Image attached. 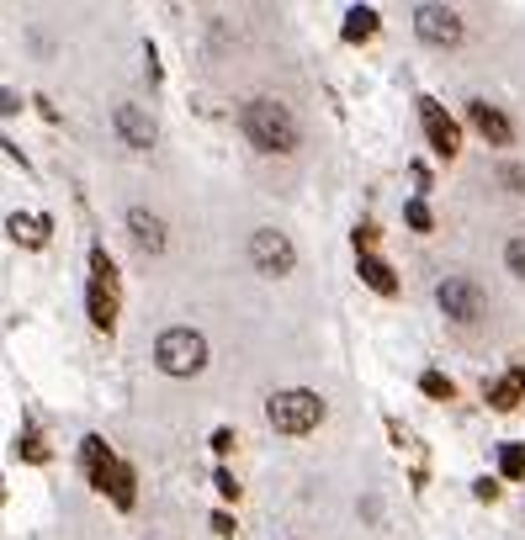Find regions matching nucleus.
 Listing matches in <instances>:
<instances>
[{
	"mask_svg": "<svg viewBox=\"0 0 525 540\" xmlns=\"http://www.w3.org/2000/svg\"><path fill=\"white\" fill-rule=\"evenodd\" d=\"M239 127H245V138L255 144L260 154H292L298 149V117H292V106L277 101V95H255L239 106Z\"/></svg>",
	"mask_w": 525,
	"mask_h": 540,
	"instance_id": "obj_1",
	"label": "nucleus"
},
{
	"mask_svg": "<svg viewBox=\"0 0 525 540\" xmlns=\"http://www.w3.org/2000/svg\"><path fill=\"white\" fill-rule=\"evenodd\" d=\"M80 466H86L91 487H101V493H106L123 514L138 504V477H133V466H127L123 455L101 440V435H86V445H80Z\"/></svg>",
	"mask_w": 525,
	"mask_h": 540,
	"instance_id": "obj_2",
	"label": "nucleus"
},
{
	"mask_svg": "<svg viewBox=\"0 0 525 540\" xmlns=\"http://www.w3.org/2000/svg\"><path fill=\"white\" fill-rule=\"evenodd\" d=\"M117 313H123V275L112 265V255L96 244L91 249V275H86V318L101 334L117 329Z\"/></svg>",
	"mask_w": 525,
	"mask_h": 540,
	"instance_id": "obj_3",
	"label": "nucleus"
},
{
	"mask_svg": "<svg viewBox=\"0 0 525 540\" xmlns=\"http://www.w3.org/2000/svg\"><path fill=\"white\" fill-rule=\"evenodd\" d=\"M207 360H213V350H207V339H202L197 329L170 324V329L155 334V365L165 371V376H202Z\"/></svg>",
	"mask_w": 525,
	"mask_h": 540,
	"instance_id": "obj_4",
	"label": "nucleus"
},
{
	"mask_svg": "<svg viewBox=\"0 0 525 540\" xmlns=\"http://www.w3.org/2000/svg\"><path fill=\"white\" fill-rule=\"evenodd\" d=\"M266 419L277 435H313L324 424V397L308 387H281L266 397Z\"/></svg>",
	"mask_w": 525,
	"mask_h": 540,
	"instance_id": "obj_5",
	"label": "nucleus"
},
{
	"mask_svg": "<svg viewBox=\"0 0 525 540\" xmlns=\"http://www.w3.org/2000/svg\"><path fill=\"white\" fill-rule=\"evenodd\" d=\"M435 307H440L451 324L472 329V324H483V313H489V292H483L472 275H446V281L435 286Z\"/></svg>",
	"mask_w": 525,
	"mask_h": 540,
	"instance_id": "obj_6",
	"label": "nucleus"
},
{
	"mask_svg": "<svg viewBox=\"0 0 525 540\" xmlns=\"http://www.w3.org/2000/svg\"><path fill=\"white\" fill-rule=\"evenodd\" d=\"M249 260H255L260 275L281 281V275H292V270H298V244L287 239L281 228H255V234H249Z\"/></svg>",
	"mask_w": 525,
	"mask_h": 540,
	"instance_id": "obj_7",
	"label": "nucleus"
},
{
	"mask_svg": "<svg viewBox=\"0 0 525 540\" xmlns=\"http://www.w3.org/2000/svg\"><path fill=\"white\" fill-rule=\"evenodd\" d=\"M414 32H419V43H430V48H457L467 37V22L451 5H414Z\"/></svg>",
	"mask_w": 525,
	"mask_h": 540,
	"instance_id": "obj_8",
	"label": "nucleus"
},
{
	"mask_svg": "<svg viewBox=\"0 0 525 540\" xmlns=\"http://www.w3.org/2000/svg\"><path fill=\"white\" fill-rule=\"evenodd\" d=\"M112 133L123 138L127 149H138V154H149L159 144V122L149 117V106H133V101L112 106Z\"/></svg>",
	"mask_w": 525,
	"mask_h": 540,
	"instance_id": "obj_9",
	"label": "nucleus"
},
{
	"mask_svg": "<svg viewBox=\"0 0 525 540\" xmlns=\"http://www.w3.org/2000/svg\"><path fill=\"white\" fill-rule=\"evenodd\" d=\"M123 223H127V234H133V244H138L149 260H159V255L170 249V223H165L155 207H127Z\"/></svg>",
	"mask_w": 525,
	"mask_h": 540,
	"instance_id": "obj_10",
	"label": "nucleus"
},
{
	"mask_svg": "<svg viewBox=\"0 0 525 540\" xmlns=\"http://www.w3.org/2000/svg\"><path fill=\"white\" fill-rule=\"evenodd\" d=\"M419 122H425L430 149L440 154V159H457V149H462V133H457V122L440 112V101H435V95H419Z\"/></svg>",
	"mask_w": 525,
	"mask_h": 540,
	"instance_id": "obj_11",
	"label": "nucleus"
},
{
	"mask_svg": "<svg viewBox=\"0 0 525 540\" xmlns=\"http://www.w3.org/2000/svg\"><path fill=\"white\" fill-rule=\"evenodd\" d=\"M467 122H472L494 149H510V144H515V122L504 117L494 101H467Z\"/></svg>",
	"mask_w": 525,
	"mask_h": 540,
	"instance_id": "obj_12",
	"label": "nucleus"
},
{
	"mask_svg": "<svg viewBox=\"0 0 525 540\" xmlns=\"http://www.w3.org/2000/svg\"><path fill=\"white\" fill-rule=\"evenodd\" d=\"M520 397H525V365H510L499 382H489V403L494 408H520Z\"/></svg>",
	"mask_w": 525,
	"mask_h": 540,
	"instance_id": "obj_13",
	"label": "nucleus"
},
{
	"mask_svg": "<svg viewBox=\"0 0 525 540\" xmlns=\"http://www.w3.org/2000/svg\"><path fill=\"white\" fill-rule=\"evenodd\" d=\"M5 228L16 234V244H22V249H43V244H48V217H32V212H11V217H5Z\"/></svg>",
	"mask_w": 525,
	"mask_h": 540,
	"instance_id": "obj_14",
	"label": "nucleus"
},
{
	"mask_svg": "<svg viewBox=\"0 0 525 540\" xmlns=\"http://www.w3.org/2000/svg\"><path fill=\"white\" fill-rule=\"evenodd\" d=\"M356 270H361V281H367L371 292H382V297H393V292H399V275H393V265H388L382 255H361Z\"/></svg>",
	"mask_w": 525,
	"mask_h": 540,
	"instance_id": "obj_15",
	"label": "nucleus"
},
{
	"mask_svg": "<svg viewBox=\"0 0 525 540\" xmlns=\"http://www.w3.org/2000/svg\"><path fill=\"white\" fill-rule=\"evenodd\" d=\"M377 27H382V22H377L371 5H350V11H345V43H367Z\"/></svg>",
	"mask_w": 525,
	"mask_h": 540,
	"instance_id": "obj_16",
	"label": "nucleus"
},
{
	"mask_svg": "<svg viewBox=\"0 0 525 540\" xmlns=\"http://www.w3.org/2000/svg\"><path fill=\"white\" fill-rule=\"evenodd\" d=\"M499 472H504L510 482L525 477V445L520 440H504V445H499Z\"/></svg>",
	"mask_w": 525,
	"mask_h": 540,
	"instance_id": "obj_17",
	"label": "nucleus"
},
{
	"mask_svg": "<svg viewBox=\"0 0 525 540\" xmlns=\"http://www.w3.org/2000/svg\"><path fill=\"white\" fill-rule=\"evenodd\" d=\"M403 223H409L414 234H430V228H435L430 202H425V196H414V202H403Z\"/></svg>",
	"mask_w": 525,
	"mask_h": 540,
	"instance_id": "obj_18",
	"label": "nucleus"
},
{
	"mask_svg": "<svg viewBox=\"0 0 525 540\" xmlns=\"http://www.w3.org/2000/svg\"><path fill=\"white\" fill-rule=\"evenodd\" d=\"M504 265H510V275L525 281V234H515V239L504 244Z\"/></svg>",
	"mask_w": 525,
	"mask_h": 540,
	"instance_id": "obj_19",
	"label": "nucleus"
},
{
	"mask_svg": "<svg viewBox=\"0 0 525 540\" xmlns=\"http://www.w3.org/2000/svg\"><path fill=\"white\" fill-rule=\"evenodd\" d=\"M499 185L510 196H525V165H499Z\"/></svg>",
	"mask_w": 525,
	"mask_h": 540,
	"instance_id": "obj_20",
	"label": "nucleus"
},
{
	"mask_svg": "<svg viewBox=\"0 0 525 540\" xmlns=\"http://www.w3.org/2000/svg\"><path fill=\"white\" fill-rule=\"evenodd\" d=\"M419 387L430 392V397H446V403H451V392H457L446 376H440V371H425V376H419Z\"/></svg>",
	"mask_w": 525,
	"mask_h": 540,
	"instance_id": "obj_21",
	"label": "nucleus"
},
{
	"mask_svg": "<svg viewBox=\"0 0 525 540\" xmlns=\"http://www.w3.org/2000/svg\"><path fill=\"white\" fill-rule=\"evenodd\" d=\"M213 487L223 493V498H239V482H234V472H223V466L213 472Z\"/></svg>",
	"mask_w": 525,
	"mask_h": 540,
	"instance_id": "obj_22",
	"label": "nucleus"
},
{
	"mask_svg": "<svg viewBox=\"0 0 525 540\" xmlns=\"http://www.w3.org/2000/svg\"><path fill=\"white\" fill-rule=\"evenodd\" d=\"M22 455H27V461H48V445H43V440H37V435L27 429V440H22Z\"/></svg>",
	"mask_w": 525,
	"mask_h": 540,
	"instance_id": "obj_23",
	"label": "nucleus"
},
{
	"mask_svg": "<svg viewBox=\"0 0 525 540\" xmlns=\"http://www.w3.org/2000/svg\"><path fill=\"white\" fill-rule=\"evenodd\" d=\"M22 112V95L16 90H0V117H16Z\"/></svg>",
	"mask_w": 525,
	"mask_h": 540,
	"instance_id": "obj_24",
	"label": "nucleus"
},
{
	"mask_svg": "<svg viewBox=\"0 0 525 540\" xmlns=\"http://www.w3.org/2000/svg\"><path fill=\"white\" fill-rule=\"evenodd\" d=\"M371 244H377V228H371V223H361V228H356V249H361V255H371Z\"/></svg>",
	"mask_w": 525,
	"mask_h": 540,
	"instance_id": "obj_25",
	"label": "nucleus"
},
{
	"mask_svg": "<svg viewBox=\"0 0 525 540\" xmlns=\"http://www.w3.org/2000/svg\"><path fill=\"white\" fill-rule=\"evenodd\" d=\"M472 493L489 504V498H499V482H494V477H478V482H472Z\"/></svg>",
	"mask_w": 525,
	"mask_h": 540,
	"instance_id": "obj_26",
	"label": "nucleus"
},
{
	"mask_svg": "<svg viewBox=\"0 0 525 540\" xmlns=\"http://www.w3.org/2000/svg\"><path fill=\"white\" fill-rule=\"evenodd\" d=\"M213 450L217 455H228V450H234V429H213Z\"/></svg>",
	"mask_w": 525,
	"mask_h": 540,
	"instance_id": "obj_27",
	"label": "nucleus"
},
{
	"mask_svg": "<svg viewBox=\"0 0 525 540\" xmlns=\"http://www.w3.org/2000/svg\"><path fill=\"white\" fill-rule=\"evenodd\" d=\"M213 530L228 540V535H234V519H228V514H213Z\"/></svg>",
	"mask_w": 525,
	"mask_h": 540,
	"instance_id": "obj_28",
	"label": "nucleus"
}]
</instances>
